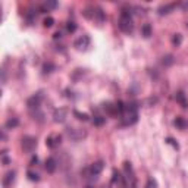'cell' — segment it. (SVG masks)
Listing matches in <instances>:
<instances>
[{"label":"cell","instance_id":"6da1fadb","mask_svg":"<svg viewBox=\"0 0 188 188\" xmlns=\"http://www.w3.org/2000/svg\"><path fill=\"white\" fill-rule=\"evenodd\" d=\"M138 119V112H137V106L134 103H131L125 107L124 112V125H132L135 124Z\"/></svg>","mask_w":188,"mask_h":188},{"label":"cell","instance_id":"7a4b0ae2","mask_svg":"<svg viewBox=\"0 0 188 188\" xmlns=\"http://www.w3.org/2000/svg\"><path fill=\"white\" fill-rule=\"evenodd\" d=\"M119 28L120 31L126 32V34H129L132 32L134 30V24H132V18L128 12H122V15H120V19H119Z\"/></svg>","mask_w":188,"mask_h":188},{"label":"cell","instance_id":"3957f363","mask_svg":"<svg viewBox=\"0 0 188 188\" xmlns=\"http://www.w3.org/2000/svg\"><path fill=\"white\" fill-rule=\"evenodd\" d=\"M21 146H22V148H24V152L32 153L34 150H35V147H37V140L34 138V137H31V135H25L21 140Z\"/></svg>","mask_w":188,"mask_h":188},{"label":"cell","instance_id":"277c9868","mask_svg":"<svg viewBox=\"0 0 188 188\" xmlns=\"http://www.w3.org/2000/svg\"><path fill=\"white\" fill-rule=\"evenodd\" d=\"M103 167H105V163L101 162V160H99V162H94L93 165H90L88 169H85L84 171V175H88V176H97L101 171H103ZM87 176V178H88Z\"/></svg>","mask_w":188,"mask_h":188},{"label":"cell","instance_id":"5b68a950","mask_svg":"<svg viewBox=\"0 0 188 188\" xmlns=\"http://www.w3.org/2000/svg\"><path fill=\"white\" fill-rule=\"evenodd\" d=\"M66 135L73 141H79L87 135V132L84 129H81V128H68V129H66Z\"/></svg>","mask_w":188,"mask_h":188},{"label":"cell","instance_id":"8992f818","mask_svg":"<svg viewBox=\"0 0 188 188\" xmlns=\"http://www.w3.org/2000/svg\"><path fill=\"white\" fill-rule=\"evenodd\" d=\"M41 100H43V94H41V93H37V94H34L32 97H30V99H28V101H26V105H28L30 110L40 109Z\"/></svg>","mask_w":188,"mask_h":188},{"label":"cell","instance_id":"52a82bcc","mask_svg":"<svg viewBox=\"0 0 188 188\" xmlns=\"http://www.w3.org/2000/svg\"><path fill=\"white\" fill-rule=\"evenodd\" d=\"M60 143H62V135H59V134H52V135H49L46 138V144H47V147H50V148L58 147Z\"/></svg>","mask_w":188,"mask_h":188},{"label":"cell","instance_id":"ba28073f","mask_svg":"<svg viewBox=\"0 0 188 188\" xmlns=\"http://www.w3.org/2000/svg\"><path fill=\"white\" fill-rule=\"evenodd\" d=\"M66 116H68V109L66 107H62V109H58L53 113V120L58 122V124H62V122H65Z\"/></svg>","mask_w":188,"mask_h":188},{"label":"cell","instance_id":"9c48e42d","mask_svg":"<svg viewBox=\"0 0 188 188\" xmlns=\"http://www.w3.org/2000/svg\"><path fill=\"white\" fill-rule=\"evenodd\" d=\"M90 46V37L88 35H82L79 37L78 40H75V47L78 50H85Z\"/></svg>","mask_w":188,"mask_h":188},{"label":"cell","instance_id":"30bf717a","mask_svg":"<svg viewBox=\"0 0 188 188\" xmlns=\"http://www.w3.org/2000/svg\"><path fill=\"white\" fill-rule=\"evenodd\" d=\"M13 181H15V172H13V171H11V172L6 173L5 178H3V187H5V188L11 187Z\"/></svg>","mask_w":188,"mask_h":188},{"label":"cell","instance_id":"8fae6325","mask_svg":"<svg viewBox=\"0 0 188 188\" xmlns=\"http://www.w3.org/2000/svg\"><path fill=\"white\" fill-rule=\"evenodd\" d=\"M56 167H58V163H56V160L53 159V157H49L46 160V171L49 173H53L54 171H56Z\"/></svg>","mask_w":188,"mask_h":188},{"label":"cell","instance_id":"7c38bea8","mask_svg":"<svg viewBox=\"0 0 188 188\" xmlns=\"http://www.w3.org/2000/svg\"><path fill=\"white\" fill-rule=\"evenodd\" d=\"M175 99H176V101H179V103H181V106H182V107H188V101L185 100V94H184L182 91H179V93L175 96Z\"/></svg>","mask_w":188,"mask_h":188},{"label":"cell","instance_id":"4fadbf2b","mask_svg":"<svg viewBox=\"0 0 188 188\" xmlns=\"http://www.w3.org/2000/svg\"><path fill=\"white\" fill-rule=\"evenodd\" d=\"M18 124H19V120L16 119V118H11V119L6 120L5 126L7 128V129H12V128H15V126H18Z\"/></svg>","mask_w":188,"mask_h":188},{"label":"cell","instance_id":"5bb4252c","mask_svg":"<svg viewBox=\"0 0 188 188\" xmlns=\"http://www.w3.org/2000/svg\"><path fill=\"white\" fill-rule=\"evenodd\" d=\"M175 125H176L179 129H185L188 126V122L184 119V118H176V119H175Z\"/></svg>","mask_w":188,"mask_h":188},{"label":"cell","instance_id":"9a60e30c","mask_svg":"<svg viewBox=\"0 0 188 188\" xmlns=\"http://www.w3.org/2000/svg\"><path fill=\"white\" fill-rule=\"evenodd\" d=\"M56 6H58V3H56V2H46V3H44V5L41 6V7H40V11H43V12H49V9H53V7H56Z\"/></svg>","mask_w":188,"mask_h":188},{"label":"cell","instance_id":"2e32d148","mask_svg":"<svg viewBox=\"0 0 188 188\" xmlns=\"http://www.w3.org/2000/svg\"><path fill=\"white\" fill-rule=\"evenodd\" d=\"M173 7H175V5H165V6H160V7H159V13H160V15H166V13H169V11H172Z\"/></svg>","mask_w":188,"mask_h":188},{"label":"cell","instance_id":"e0dca14e","mask_svg":"<svg viewBox=\"0 0 188 188\" xmlns=\"http://www.w3.org/2000/svg\"><path fill=\"white\" fill-rule=\"evenodd\" d=\"M162 62H163V65H165V66H171V65L173 63V56H172V54H166V56L163 58Z\"/></svg>","mask_w":188,"mask_h":188},{"label":"cell","instance_id":"ac0fdd59","mask_svg":"<svg viewBox=\"0 0 188 188\" xmlns=\"http://www.w3.org/2000/svg\"><path fill=\"white\" fill-rule=\"evenodd\" d=\"M73 115L77 116L79 120H88V115H87V113H81L78 110H73Z\"/></svg>","mask_w":188,"mask_h":188},{"label":"cell","instance_id":"d6986e66","mask_svg":"<svg viewBox=\"0 0 188 188\" xmlns=\"http://www.w3.org/2000/svg\"><path fill=\"white\" fill-rule=\"evenodd\" d=\"M105 118H103V116H94V125H97V126H100V125H103V124H105Z\"/></svg>","mask_w":188,"mask_h":188},{"label":"cell","instance_id":"ffe728a7","mask_svg":"<svg viewBox=\"0 0 188 188\" xmlns=\"http://www.w3.org/2000/svg\"><path fill=\"white\" fill-rule=\"evenodd\" d=\"M43 24H44V26H46V28H50V26H53V24H54V19H53L52 16H47Z\"/></svg>","mask_w":188,"mask_h":188},{"label":"cell","instance_id":"44dd1931","mask_svg":"<svg viewBox=\"0 0 188 188\" xmlns=\"http://www.w3.org/2000/svg\"><path fill=\"white\" fill-rule=\"evenodd\" d=\"M26 175H28V178H30L31 181H38V179H40V176H38V173H37V172H31V171H28Z\"/></svg>","mask_w":188,"mask_h":188},{"label":"cell","instance_id":"7402d4cb","mask_svg":"<svg viewBox=\"0 0 188 188\" xmlns=\"http://www.w3.org/2000/svg\"><path fill=\"white\" fill-rule=\"evenodd\" d=\"M181 41H182V37H181V34H175V37L172 38V43H173V44H176V46H179V44H181Z\"/></svg>","mask_w":188,"mask_h":188},{"label":"cell","instance_id":"603a6c76","mask_svg":"<svg viewBox=\"0 0 188 188\" xmlns=\"http://www.w3.org/2000/svg\"><path fill=\"white\" fill-rule=\"evenodd\" d=\"M43 69H44V73H50L52 69H54V65H53V63H46Z\"/></svg>","mask_w":188,"mask_h":188},{"label":"cell","instance_id":"cb8c5ba5","mask_svg":"<svg viewBox=\"0 0 188 188\" xmlns=\"http://www.w3.org/2000/svg\"><path fill=\"white\" fill-rule=\"evenodd\" d=\"M146 188H157V184H156V181H154V179H148V181H147V185H146Z\"/></svg>","mask_w":188,"mask_h":188},{"label":"cell","instance_id":"d4e9b609","mask_svg":"<svg viewBox=\"0 0 188 188\" xmlns=\"http://www.w3.org/2000/svg\"><path fill=\"white\" fill-rule=\"evenodd\" d=\"M141 31H143V34H144V37H148L150 35V25H144L143 26V30H141Z\"/></svg>","mask_w":188,"mask_h":188},{"label":"cell","instance_id":"484cf974","mask_svg":"<svg viewBox=\"0 0 188 188\" xmlns=\"http://www.w3.org/2000/svg\"><path fill=\"white\" fill-rule=\"evenodd\" d=\"M66 28H68V31H69V32H73L75 30H77V25H75V22H68Z\"/></svg>","mask_w":188,"mask_h":188},{"label":"cell","instance_id":"4316f807","mask_svg":"<svg viewBox=\"0 0 188 188\" xmlns=\"http://www.w3.org/2000/svg\"><path fill=\"white\" fill-rule=\"evenodd\" d=\"M120 181V173L119 172H113V182H119Z\"/></svg>","mask_w":188,"mask_h":188},{"label":"cell","instance_id":"83f0119b","mask_svg":"<svg viewBox=\"0 0 188 188\" xmlns=\"http://www.w3.org/2000/svg\"><path fill=\"white\" fill-rule=\"evenodd\" d=\"M167 143H169V144H172L173 147H176V148H178V144H175V143H173L172 138H167Z\"/></svg>","mask_w":188,"mask_h":188},{"label":"cell","instance_id":"f1b7e54d","mask_svg":"<svg viewBox=\"0 0 188 188\" xmlns=\"http://www.w3.org/2000/svg\"><path fill=\"white\" fill-rule=\"evenodd\" d=\"M9 162H11V160H9L6 156H3V163H5V165H9Z\"/></svg>","mask_w":188,"mask_h":188},{"label":"cell","instance_id":"f546056e","mask_svg":"<svg viewBox=\"0 0 188 188\" xmlns=\"http://www.w3.org/2000/svg\"><path fill=\"white\" fill-rule=\"evenodd\" d=\"M60 37H62V34H60V32H56V34H54V38H60Z\"/></svg>","mask_w":188,"mask_h":188},{"label":"cell","instance_id":"4dcf8cb0","mask_svg":"<svg viewBox=\"0 0 188 188\" xmlns=\"http://www.w3.org/2000/svg\"><path fill=\"white\" fill-rule=\"evenodd\" d=\"M182 7H184V9H187V7H188V3H182Z\"/></svg>","mask_w":188,"mask_h":188}]
</instances>
